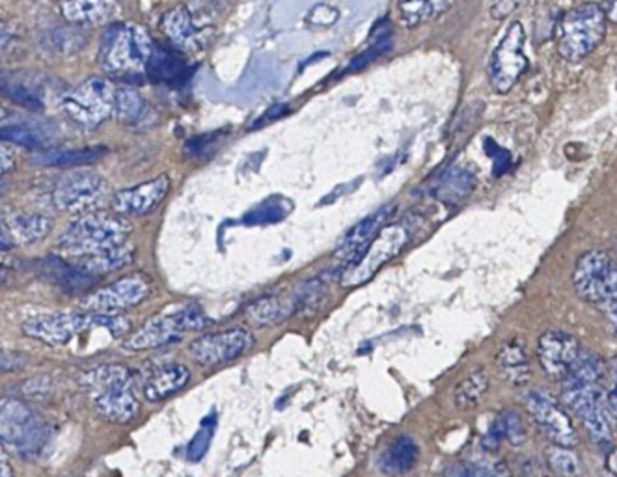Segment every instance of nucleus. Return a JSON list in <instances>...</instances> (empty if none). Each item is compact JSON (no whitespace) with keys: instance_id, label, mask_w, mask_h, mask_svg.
I'll list each match as a JSON object with an SVG mask.
<instances>
[{"instance_id":"obj_1","label":"nucleus","mask_w":617,"mask_h":477,"mask_svg":"<svg viewBox=\"0 0 617 477\" xmlns=\"http://www.w3.org/2000/svg\"><path fill=\"white\" fill-rule=\"evenodd\" d=\"M153 47L155 43L148 30L140 24L114 23L103 34L98 59L109 75L120 81H133L146 75Z\"/></svg>"},{"instance_id":"obj_2","label":"nucleus","mask_w":617,"mask_h":477,"mask_svg":"<svg viewBox=\"0 0 617 477\" xmlns=\"http://www.w3.org/2000/svg\"><path fill=\"white\" fill-rule=\"evenodd\" d=\"M82 385L92 392L93 408L109 424H129L140 413L133 392V375L122 364H103L84 373Z\"/></svg>"},{"instance_id":"obj_3","label":"nucleus","mask_w":617,"mask_h":477,"mask_svg":"<svg viewBox=\"0 0 617 477\" xmlns=\"http://www.w3.org/2000/svg\"><path fill=\"white\" fill-rule=\"evenodd\" d=\"M92 328H105L114 338H120L123 334H128L131 323L123 315L90 314V312L87 314L54 312V314L34 315L23 323V332L29 338L51 347L68 345L75 336Z\"/></svg>"},{"instance_id":"obj_4","label":"nucleus","mask_w":617,"mask_h":477,"mask_svg":"<svg viewBox=\"0 0 617 477\" xmlns=\"http://www.w3.org/2000/svg\"><path fill=\"white\" fill-rule=\"evenodd\" d=\"M131 224L118 213H90L73 222L60 237L59 251L65 256L84 257L128 243Z\"/></svg>"},{"instance_id":"obj_5","label":"nucleus","mask_w":617,"mask_h":477,"mask_svg":"<svg viewBox=\"0 0 617 477\" xmlns=\"http://www.w3.org/2000/svg\"><path fill=\"white\" fill-rule=\"evenodd\" d=\"M49 440V425L29 403L18 397L0 399V446L23 457H36Z\"/></svg>"},{"instance_id":"obj_6","label":"nucleus","mask_w":617,"mask_h":477,"mask_svg":"<svg viewBox=\"0 0 617 477\" xmlns=\"http://www.w3.org/2000/svg\"><path fill=\"white\" fill-rule=\"evenodd\" d=\"M606 12L599 4H583L567 12L559 21L558 54L569 62H578L594 53L606 35Z\"/></svg>"},{"instance_id":"obj_7","label":"nucleus","mask_w":617,"mask_h":477,"mask_svg":"<svg viewBox=\"0 0 617 477\" xmlns=\"http://www.w3.org/2000/svg\"><path fill=\"white\" fill-rule=\"evenodd\" d=\"M211 325V319L204 309L196 304L183 306L169 314H161L140 326L133 336L125 342L129 351H152L172 345L185 338L191 332H200Z\"/></svg>"},{"instance_id":"obj_8","label":"nucleus","mask_w":617,"mask_h":477,"mask_svg":"<svg viewBox=\"0 0 617 477\" xmlns=\"http://www.w3.org/2000/svg\"><path fill=\"white\" fill-rule=\"evenodd\" d=\"M114 105H117V88L101 77L88 79L62 100L65 114L77 125L87 129H95L109 120L114 114Z\"/></svg>"},{"instance_id":"obj_9","label":"nucleus","mask_w":617,"mask_h":477,"mask_svg":"<svg viewBox=\"0 0 617 477\" xmlns=\"http://www.w3.org/2000/svg\"><path fill=\"white\" fill-rule=\"evenodd\" d=\"M525 43V27L518 21L509 24L500 43L490 54L489 68H487L490 87L495 88L496 92H509L520 81V77L528 71L530 60L526 57Z\"/></svg>"},{"instance_id":"obj_10","label":"nucleus","mask_w":617,"mask_h":477,"mask_svg":"<svg viewBox=\"0 0 617 477\" xmlns=\"http://www.w3.org/2000/svg\"><path fill=\"white\" fill-rule=\"evenodd\" d=\"M407 227L402 224H388L383 227L370 248L364 252V256L353 267L345 271L342 285L358 287V285L366 284L367 280H372L383 265L394 260L407 246Z\"/></svg>"},{"instance_id":"obj_11","label":"nucleus","mask_w":617,"mask_h":477,"mask_svg":"<svg viewBox=\"0 0 617 477\" xmlns=\"http://www.w3.org/2000/svg\"><path fill=\"white\" fill-rule=\"evenodd\" d=\"M254 347V336L246 328L211 332L194 339L189 345V353L202 367H219L237 361Z\"/></svg>"},{"instance_id":"obj_12","label":"nucleus","mask_w":617,"mask_h":477,"mask_svg":"<svg viewBox=\"0 0 617 477\" xmlns=\"http://www.w3.org/2000/svg\"><path fill=\"white\" fill-rule=\"evenodd\" d=\"M109 194V183L95 172H70L54 186L53 202L64 213H87Z\"/></svg>"},{"instance_id":"obj_13","label":"nucleus","mask_w":617,"mask_h":477,"mask_svg":"<svg viewBox=\"0 0 617 477\" xmlns=\"http://www.w3.org/2000/svg\"><path fill=\"white\" fill-rule=\"evenodd\" d=\"M163 32L174 47L185 53H199L213 35V19L194 7H175L164 13Z\"/></svg>"},{"instance_id":"obj_14","label":"nucleus","mask_w":617,"mask_h":477,"mask_svg":"<svg viewBox=\"0 0 617 477\" xmlns=\"http://www.w3.org/2000/svg\"><path fill=\"white\" fill-rule=\"evenodd\" d=\"M152 292V282L144 274H131L107 285L82 301V308L90 314L120 315L146 301Z\"/></svg>"},{"instance_id":"obj_15","label":"nucleus","mask_w":617,"mask_h":477,"mask_svg":"<svg viewBox=\"0 0 617 477\" xmlns=\"http://www.w3.org/2000/svg\"><path fill=\"white\" fill-rule=\"evenodd\" d=\"M526 407H528L532 419L539 427V432L550 440V444L564 446V448L577 446L578 433L572 416L553 396H548L545 392H530L526 396Z\"/></svg>"},{"instance_id":"obj_16","label":"nucleus","mask_w":617,"mask_h":477,"mask_svg":"<svg viewBox=\"0 0 617 477\" xmlns=\"http://www.w3.org/2000/svg\"><path fill=\"white\" fill-rule=\"evenodd\" d=\"M578 339L564 331H548L537 342V358L548 377L564 378L580 355Z\"/></svg>"},{"instance_id":"obj_17","label":"nucleus","mask_w":617,"mask_h":477,"mask_svg":"<svg viewBox=\"0 0 617 477\" xmlns=\"http://www.w3.org/2000/svg\"><path fill=\"white\" fill-rule=\"evenodd\" d=\"M392 213H394V207L388 205V207H383V210H378L377 213H373L372 216H367L364 221L358 222V224L342 238V243H340L338 248L334 252V260H336V263L347 268L353 267V265L364 256V252L370 248V245L375 241L381 230L388 226Z\"/></svg>"},{"instance_id":"obj_18","label":"nucleus","mask_w":617,"mask_h":477,"mask_svg":"<svg viewBox=\"0 0 617 477\" xmlns=\"http://www.w3.org/2000/svg\"><path fill=\"white\" fill-rule=\"evenodd\" d=\"M169 191L170 180L166 175H161V177L146 181V183L118 191L112 199V207L118 215L146 216L153 210H158L161 202L166 199Z\"/></svg>"},{"instance_id":"obj_19","label":"nucleus","mask_w":617,"mask_h":477,"mask_svg":"<svg viewBox=\"0 0 617 477\" xmlns=\"http://www.w3.org/2000/svg\"><path fill=\"white\" fill-rule=\"evenodd\" d=\"M611 257L603 251H589L578 257L575 271H573V285L578 297L586 303L594 304L600 284L610 271Z\"/></svg>"},{"instance_id":"obj_20","label":"nucleus","mask_w":617,"mask_h":477,"mask_svg":"<svg viewBox=\"0 0 617 477\" xmlns=\"http://www.w3.org/2000/svg\"><path fill=\"white\" fill-rule=\"evenodd\" d=\"M62 16L71 24H111L120 18L117 0H62Z\"/></svg>"},{"instance_id":"obj_21","label":"nucleus","mask_w":617,"mask_h":477,"mask_svg":"<svg viewBox=\"0 0 617 477\" xmlns=\"http://www.w3.org/2000/svg\"><path fill=\"white\" fill-rule=\"evenodd\" d=\"M191 380V369L185 364L172 362L164 364L146 378L144 383V397L150 403H163L169 397L183 390Z\"/></svg>"},{"instance_id":"obj_22","label":"nucleus","mask_w":617,"mask_h":477,"mask_svg":"<svg viewBox=\"0 0 617 477\" xmlns=\"http://www.w3.org/2000/svg\"><path fill=\"white\" fill-rule=\"evenodd\" d=\"M133 246L123 243V245L98 252L92 256L77 257L73 265L90 276H101V274L117 273L120 268L128 267L129 263H133Z\"/></svg>"},{"instance_id":"obj_23","label":"nucleus","mask_w":617,"mask_h":477,"mask_svg":"<svg viewBox=\"0 0 617 477\" xmlns=\"http://www.w3.org/2000/svg\"><path fill=\"white\" fill-rule=\"evenodd\" d=\"M418 459V444L407 435H403L386 446L378 459V468L388 476H402L405 471L413 470Z\"/></svg>"},{"instance_id":"obj_24","label":"nucleus","mask_w":617,"mask_h":477,"mask_svg":"<svg viewBox=\"0 0 617 477\" xmlns=\"http://www.w3.org/2000/svg\"><path fill=\"white\" fill-rule=\"evenodd\" d=\"M496 366L502 377L513 386H525L532 377L530 358L523 345L507 342L496 355Z\"/></svg>"},{"instance_id":"obj_25","label":"nucleus","mask_w":617,"mask_h":477,"mask_svg":"<svg viewBox=\"0 0 617 477\" xmlns=\"http://www.w3.org/2000/svg\"><path fill=\"white\" fill-rule=\"evenodd\" d=\"M105 148H81V150H45V152L36 153L32 163L40 166H51V169H77V166H87V164L95 163L105 155Z\"/></svg>"},{"instance_id":"obj_26","label":"nucleus","mask_w":617,"mask_h":477,"mask_svg":"<svg viewBox=\"0 0 617 477\" xmlns=\"http://www.w3.org/2000/svg\"><path fill=\"white\" fill-rule=\"evenodd\" d=\"M295 312H301V304H299V293H295L290 301H282L279 297L260 298L256 303L252 304L246 317L252 321L254 325L269 326L276 325L292 317Z\"/></svg>"},{"instance_id":"obj_27","label":"nucleus","mask_w":617,"mask_h":477,"mask_svg":"<svg viewBox=\"0 0 617 477\" xmlns=\"http://www.w3.org/2000/svg\"><path fill=\"white\" fill-rule=\"evenodd\" d=\"M43 273L47 278L59 285L60 290L68 293H81L95 282L90 274L82 273L73 263L64 262L59 257H49L43 262Z\"/></svg>"},{"instance_id":"obj_28","label":"nucleus","mask_w":617,"mask_h":477,"mask_svg":"<svg viewBox=\"0 0 617 477\" xmlns=\"http://www.w3.org/2000/svg\"><path fill=\"white\" fill-rule=\"evenodd\" d=\"M474 186H476V177H474V174L468 172V170L455 166V169H449L448 172L441 177L433 193H435V196H437L441 202H444V204L455 205L468 199L472 191H474Z\"/></svg>"},{"instance_id":"obj_29","label":"nucleus","mask_w":617,"mask_h":477,"mask_svg":"<svg viewBox=\"0 0 617 477\" xmlns=\"http://www.w3.org/2000/svg\"><path fill=\"white\" fill-rule=\"evenodd\" d=\"M8 230L19 245H32L49 235L53 230V221L36 213H18L8 219Z\"/></svg>"},{"instance_id":"obj_30","label":"nucleus","mask_w":617,"mask_h":477,"mask_svg":"<svg viewBox=\"0 0 617 477\" xmlns=\"http://www.w3.org/2000/svg\"><path fill=\"white\" fill-rule=\"evenodd\" d=\"M146 73L152 81L159 82V84H174V82L183 81L186 65L169 49L155 45L152 59L148 62Z\"/></svg>"},{"instance_id":"obj_31","label":"nucleus","mask_w":617,"mask_h":477,"mask_svg":"<svg viewBox=\"0 0 617 477\" xmlns=\"http://www.w3.org/2000/svg\"><path fill=\"white\" fill-rule=\"evenodd\" d=\"M487 390H489V375L485 373V369L468 373L459 385L455 386V408L463 410V413L474 410V408L479 407V403L484 399Z\"/></svg>"},{"instance_id":"obj_32","label":"nucleus","mask_w":617,"mask_h":477,"mask_svg":"<svg viewBox=\"0 0 617 477\" xmlns=\"http://www.w3.org/2000/svg\"><path fill=\"white\" fill-rule=\"evenodd\" d=\"M452 7V0H397V12L407 27L429 23Z\"/></svg>"},{"instance_id":"obj_33","label":"nucleus","mask_w":617,"mask_h":477,"mask_svg":"<svg viewBox=\"0 0 617 477\" xmlns=\"http://www.w3.org/2000/svg\"><path fill=\"white\" fill-rule=\"evenodd\" d=\"M0 142H12L21 148H41L49 146V134L43 133V129L32 123H19V125H4L0 128Z\"/></svg>"},{"instance_id":"obj_34","label":"nucleus","mask_w":617,"mask_h":477,"mask_svg":"<svg viewBox=\"0 0 617 477\" xmlns=\"http://www.w3.org/2000/svg\"><path fill=\"white\" fill-rule=\"evenodd\" d=\"M490 437L495 440H507L513 446H518L526 440V427L523 418L513 410L502 413L498 418L493 422L490 427Z\"/></svg>"},{"instance_id":"obj_35","label":"nucleus","mask_w":617,"mask_h":477,"mask_svg":"<svg viewBox=\"0 0 617 477\" xmlns=\"http://www.w3.org/2000/svg\"><path fill=\"white\" fill-rule=\"evenodd\" d=\"M144 111H146V103L136 90L129 87L117 88L114 114H118L122 122H139L140 118L144 116Z\"/></svg>"},{"instance_id":"obj_36","label":"nucleus","mask_w":617,"mask_h":477,"mask_svg":"<svg viewBox=\"0 0 617 477\" xmlns=\"http://www.w3.org/2000/svg\"><path fill=\"white\" fill-rule=\"evenodd\" d=\"M547 465L550 470L559 477H580L583 466L580 459L573 448H564V446H550L547 449Z\"/></svg>"},{"instance_id":"obj_37","label":"nucleus","mask_w":617,"mask_h":477,"mask_svg":"<svg viewBox=\"0 0 617 477\" xmlns=\"http://www.w3.org/2000/svg\"><path fill=\"white\" fill-rule=\"evenodd\" d=\"M594 304L605 312L614 331L617 332V263L611 265L610 271L603 280Z\"/></svg>"},{"instance_id":"obj_38","label":"nucleus","mask_w":617,"mask_h":477,"mask_svg":"<svg viewBox=\"0 0 617 477\" xmlns=\"http://www.w3.org/2000/svg\"><path fill=\"white\" fill-rule=\"evenodd\" d=\"M0 93H7L10 100L18 101L30 109H38L41 105L40 92L36 88H30L27 82L19 81L18 77H2Z\"/></svg>"},{"instance_id":"obj_39","label":"nucleus","mask_w":617,"mask_h":477,"mask_svg":"<svg viewBox=\"0 0 617 477\" xmlns=\"http://www.w3.org/2000/svg\"><path fill=\"white\" fill-rule=\"evenodd\" d=\"M448 477H506V474L500 468L485 463H463L454 466Z\"/></svg>"},{"instance_id":"obj_40","label":"nucleus","mask_w":617,"mask_h":477,"mask_svg":"<svg viewBox=\"0 0 617 477\" xmlns=\"http://www.w3.org/2000/svg\"><path fill=\"white\" fill-rule=\"evenodd\" d=\"M24 358L12 351L0 349V373L16 372L23 367Z\"/></svg>"},{"instance_id":"obj_41","label":"nucleus","mask_w":617,"mask_h":477,"mask_svg":"<svg viewBox=\"0 0 617 477\" xmlns=\"http://www.w3.org/2000/svg\"><path fill=\"white\" fill-rule=\"evenodd\" d=\"M523 0H493V16L496 19H504L520 4Z\"/></svg>"},{"instance_id":"obj_42","label":"nucleus","mask_w":617,"mask_h":477,"mask_svg":"<svg viewBox=\"0 0 617 477\" xmlns=\"http://www.w3.org/2000/svg\"><path fill=\"white\" fill-rule=\"evenodd\" d=\"M16 163V153L10 148L0 144V175L7 174L8 170L12 169Z\"/></svg>"},{"instance_id":"obj_43","label":"nucleus","mask_w":617,"mask_h":477,"mask_svg":"<svg viewBox=\"0 0 617 477\" xmlns=\"http://www.w3.org/2000/svg\"><path fill=\"white\" fill-rule=\"evenodd\" d=\"M13 245H16V241H13L12 233L0 222V251H8Z\"/></svg>"},{"instance_id":"obj_44","label":"nucleus","mask_w":617,"mask_h":477,"mask_svg":"<svg viewBox=\"0 0 617 477\" xmlns=\"http://www.w3.org/2000/svg\"><path fill=\"white\" fill-rule=\"evenodd\" d=\"M0 477H13V468L8 460V455L4 454V449L0 446Z\"/></svg>"},{"instance_id":"obj_45","label":"nucleus","mask_w":617,"mask_h":477,"mask_svg":"<svg viewBox=\"0 0 617 477\" xmlns=\"http://www.w3.org/2000/svg\"><path fill=\"white\" fill-rule=\"evenodd\" d=\"M606 405L610 408V413L614 416H617V378L614 386H611L610 392H608V396H606Z\"/></svg>"},{"instance_id":"obj_46","label":"nucleus","mask_w":617,"mask_h":477,"mask_svg":"<svg viewBox=\"0 0 617 477\" xmlns=\"http://www.w3.org/2000/svg\"><path fill=\"white\" fill-rule=\"evenodd\" d=\"M12 40V34L8 32L7 27L4 24H0V53L7 49L8 43Z\"/></svg>"},{"instance_id":"obj_47","label":"nucleus","mask_w":617,"mask_h":477,"mask_svg":"<svg viewBox=\"0 0 617 477\" xmlns=\"http://www.w3.org/2000/svg\"><path fill=\"white\" fill-rule=\"evenodd\" d=\"M7 276H8L7 268L0 267V285L7 282Z\"/></svg>"},{"instance_id":"obj_48","label":"nucleus","mask_w":617,"mask_h":477,"mask_svg":"<svg viewBox=\"0 0 617 477\" xmlns=\"http://www.w3.org/2000/svg\"><path fill=\"white\" fill-rule=\"evenodd\" d=\"M4 116V112H2V109H0V118Z\"/></svg>"}]
</instances>
